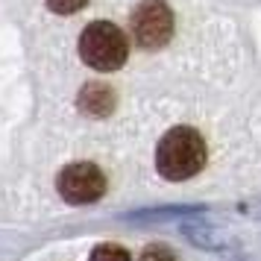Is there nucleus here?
<instances>
[{
  "mask_svg": "<svg viewBox=\"0 0 261 261\" xmlns=\"http://www.w3.org/2000/svg\"><path fill=\"white\" fill-rule=\"evenodd\" d=\"M205 165V141L197 129L176 126L155 147V167L170 182H185L197 176Z\"/></svg>",
  "mask_w": 261,
  "mask_h": 261,
  "instance_id": "obj_1",
  "label": "nucleus"
},
{
  "mask_svg": "<svg viewBox=\"0 0 261 261\" xmlns=\"http://www.w3.org/2000/svg\"><path fill=\"white\" fill-rule=\"evenodd\" d=\"M80 56L94 71H118L129 56V41L115 24L94 21L80 36Z\"/></svg>",
  "mask_w": 261,
  "mask_h": 261,
  "instance_id": "obj_2",
  "label": "nucleus"
},
{
  "mask_svg": "<svg viewBox=\"0 0 261 261\" xmlns=\"http://www.w3.org/2000/svg\"><path fill=\"white\" fill-rule=\"evenodd\" d=\"M56 191L71 205H88V202H97L106 194V176L91 162H76V165H68L56 176Z\"/></svg>",
  "mask_w": 261,
  "mask_h": 261,
  "instance_id": "obj_3",
  "label": "nucleus"
},
{
  "mask_svg": "<svg viewBox=\"0 0 261 261\" xmlns=\"http://www.w3.org/2000/svg\"><path fill=\"white\" fill-rule=\"evenodd\" d=\"M132 38H135V44L144 50H159L165 47L170 36H173V15L167 9L165 3H159V0H147L141 3L135 12H132Z\"/></svg>",
  "mask_w": 261,
  "mask_h": 261,
  "instance_id": "obj_4",
  "label": "nucleus"
},
{
  "mask_svg": "<svg viewBox=\"0 0 261 261\" xmlns=\"http://www.w3.org/2000/svg\"><path fill=\"white\" fill-rule=\"evenodd\" d=\"M80 109L85 115H94V118H106L109 112L115 109V91L106 83H91L80 91Z\"/></svg>",
  "mask_w": 261,
  "mask_h": 261,
  "instance_id": "obj_5",
  "label": "nucleus"
},
{
  "mask_svg": "<svg viewBox=\"0 0 261 261\" xmlns=\"http://www.w3.org/2000/svg\"><path fill=\"white\" fill-rule=\"evenodd\" d=\"M188 235H191V241H194L197 247H208V249L223 247V244L214 241V229H205V226H188Z\"/></svg>",
  "mask_w": 261,
  "mask_h": 261,
  "instance_id": "obj_6",
  "label": "nucleus"
},
{
  "mask_svg": "<svg viewBox=\"0 0 261 261\" xmlns=\"http://www.w3.org/2000/svg\"><path fill=\"white\" fill-rule=\"evenodd\" d=\"M88 0H47V6H50V12H56V15H71V12H80Z\"/></svg>",
  "mask_w": 261,
  "mask_h": 261,
  "instance_id": "obj_7",
  "label": "nucleus"
},
{
  "mask_svg": "<svg viewBox=\"0 0 261 261\" xmlns=\"http://www.w3.org/2000/svg\"><path fill=\"white\" fill-rule=\"evenodd\" d=\"M94 255H120V258H126V252H123V249H118V247H97Z\"/></svg>",
  "mask_w": 261,
  "mask_h": 261,
  "instance_id": "obj_8",
  "label": "nucleus"
}]
</instances>
